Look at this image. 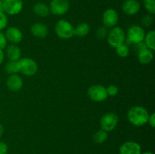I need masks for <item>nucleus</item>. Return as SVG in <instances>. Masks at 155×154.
I'll list each match as a JSON object with an SVG mask.
<instances>
[{"instance_id": "nucleus-13", "label": "nucleus", "mask_w": 155, "mask_h": 154, "mask_svg": "<svg viewBox=\"0 0 155 154\" xmlns=\"http://www.w3.org/2000/svg\"><path fill=\"white\" fill-rule=\"evenodd\" d=\"M140 8V3L137 0H126L122 5L123 11L127 15L136 14Z\"/></svg>"}, {"instance_id": "nucleus-35", "label": "nucleus", "mask_w": 155, "mask_h": 154, "mask_svg": "<svg viewBox=\"0 0 155 154\" xmlns=\"http://www.w3.org/2000/svg\"><path fill=\"white\" fill-rule=\"evenodd\" d=\"M0 11H2V2L0 1Z\"/></svg>"}, {"instance_id": "nucleus-7", "label": "nucleus", "mask_w": 155, "mask_h": 154, "mask_svg": "<svg viewBox=\"0 0 155 154\" xmlns=\"http://www.w3.org/2000/svg\"><path fill=\"white\" fill-rule=\"evenodd\" d=\"M145 32L141 26L133 25L129 28L127 32V41L130 44H137L143 42Z\"/></svg>"}, {"instance_id": "nucleus-19", "label": "nucleus", "mask_w": 155, "mask_h": 154, "mask_svg": "<svg viewBox=\"0 0 155 154\" xmlns=\"http://www.w3.org/2000/svg\"><path fill=\"white\" fill-rule=\"evenodd\" d=\"M90 27L87 23H80L74 28V36L78 37H85L89 34Z\"/></svg>"}, {"instance_id": "nucleus-3", "label": "nucleus", "mask_w": 155, "mask_h": 154, "mask_svg": "<svg viewBox=\"0 0 155 154\" xmlns=\"http://www.w3.org/2000/svg\"><path fill=\"white\" fill-rule=\"evenodd\" d=\"M107 42L112 48H117L122 44L125 43L126 34L121 27H114L107 33Z\"/></svg>"}, {"instance_id": "nucleus-14", "label": "nucleus", "mask_w": 155, "mask_h": 154, "mask_svg": "<svg viewBox=\"0 0 155 154\" xmlns=\"http://www.w3.org/2000/svg\"><path fill=\"white\" fill-rule=\"evenodd\" d=\"M23 79L18 74L10 75L6 81L8 88L12 91H18L23 87Z\"/></svg>"}, {"instance_id": "nucleus-18", "label": "nucleus", "mask_w": 155, "mask_h": 154, "mask_svg": "<svg viewBox=\"0 0 155 154\" xmlns=\"http://www.w3.org/2000/svg\"><path fill=\"white\" fill-rule=\"evenodd\" d=\"M33 12L37 16L45 18L50 14L49 7L45 3L37 2L33 6Z\"/></svg>"}, {"instance_id": "nucleus-20", "label": "nucleus", "mask_w": 155, "mask_h": 154, "mask_svg": "<svg viewBox=\"0 0 155 154\" xmlns=\"http://www.w3.org/2000/svg\"><path fill=\"white\" fill-rule=\"evenodd\" d=\"M143 42L148 49L154 51L155 49V32L154 30H151L145 34Z\"/></svg>"}, {"instance_id": "nucleus-23", "label": "nucleus", "mask_w": 155, "mask_h": 154, "mask_svg": "<svg viewBox=\"0 0 155 154\" xmlns=\"http://www.w3.org/2000/svg\"><path fill=\"white\" fill-rule=\"evenodd\" d=\"M115 49H116V52L117 55H119L121 57H127L130 54V48H129L128 45H127L126 43L122 44Z\"/></svg>"}, {"instance_id": "nucleus-5", "label": "nucleus", "mask_w": 155, "mask_h": 154, "mask_svg": "<svg viewBox=\"0 0 155 154\" xmlns=\"http://www.w3.org/2000/svg\"><path fill=\"white\" fill-rule=\"evenodd\" d=\"M119 122V117L114 113H107L101 116L100 119V126L106 132H110L116 128Z\"/></svg>"}, {"instance_id": "nucleus-9", "label": "nucleus", "mask_w": 155, "mask_h": 154, "mask_svg": "<svg viewBox=\"0 0 155 154\" xmlns=\"http://www.w3.org/2000/svg\"><path fill=\"white\" fill-rule=\"evenodd\" d=\"M22 0H3L2 11L9 15H16L23 9Z\"/></svg>"}, {"instance_id": "nucleus-6", "label": "nucleus", "mask_w": 155, "mask_h": 154, "mask_svg": "<svg viewBox=\"0 0 155 154\" xmlns=\"http://www.w3.org/2000/svg\"><path fill=\"white\" fill-rule=\"evenodd\" d=\"M88 96L95 102H102L108 97L106 88L101 85H94L89 87L88 89Z\"/></svg>"}, {"instance_id": "nucleus-25", "label": "nucleus", "mask_w": 155, "mask_h": 154, "mask_svg": "<svg viewBox=\"0 0 155 154\" xmlns=\"http://www.w3.org/2000/svg\"><path fill=\"white\" fill-rule=\"evenodd\" d=\"M154 21V18H153L152 14H146L142 18V24L145 27H148L153 24Z\"/></svg>"}, {"instance_id": "nucleus-34", "label": "nucleus", "mask_w": 155, "mask_h": 154, "mask_svg": "<svg viewBox=\"0 0 155 154\" xmlns=\"http://www.w3.org/2000/svg\"><path fill=\"white\" fill-rule=\"evenodd\" d=\"M3 134H4V127L2 124H0V137L2 136Z\"/></svg>"}, {"instance_id": "nucleus-26", "label": "nucleus", "mask_w": 155, "mask_h": 154, "mask_svg": "<svg viewBox=\"0 0 155 154\" xmlns=\"http://www.w3.org/2000/svg\"><path fill=\"white\" fill-rule=\"evenodd\" d=\"M107 33H108V31H107V27H100L97 30L96 36L98 37V39H104L105 37H107Z\"/></svg>"}, {"instance_id": "nucleus-32", "label": "nucleus", "mask_w": 155, "mask_h": 154, "mask_svg": "<svg viewBox=\"0 0 155 154\" xmlns=\"http://www.w3.org/2000/svg\"><path fill=\"white\" fill-rule=\"evenodd\" d=\"M135 45H136V51H137V53L139 52V51H142V50L145 49V48H147L146 45H145V44L144 43V42H139V43L135 44Z\"/></svg>"}, {"instance_id": "nucleus-27", "label": "nucleus", "mask_w": 155, "mask_h": 154, "mask_svg": "<svg viewBox=\"0 0 155 154\" xmlns=\"http://www.w3.org/2000/svg\"><path fill=\"white\" fill-rule=\"evenodd\" d=\"M106 91H107V96L115 97L119 92V88L117 86L114 85H110L106 88Z\"/></svg>"}, {"instance_id": "nucleus-10", "label": "nucleus", "mask_w": 155, "mask_h": 154, "mask_svg": "<svg viewBox=\"0 0 155 154\" xmlns=\"http://www.w3.org/2000/svg\"><path fill=\"white\" fill-rule=\"evenodd\" d=\"M102 21L104 27L107 28H113L116 27L119 21V15L116 10L108 8L105 10L102 16Z\"/></svg>"}, {"instance_id": "nucleus-22", "label": "nucleus", "mask_w": 155, "mask_h": 154, "mask_svg": "<svg viewBox=\"0 0 155 154\" xmlns=\"http://www.w3.org/2000/svg\"><path fill=\"white\" fill-rule=\"evenodd\" d=\"M107 132L102 129H100L95 133L93 136V140L97 143H102L107 140Z\"/></svg>"}, {"instance_id": "nucleus-28", "label": "nucleus", "mask_w": 155, "mask_h": 154, "mask_svg": "<svg viewBox=\"0 0 155 154\" xmlns=\"http://www.w3.org/2000/svg\"><path fill=\"white\" fill-rule=\"evenodd\" d=\"M8 25V18L5 13L0 11V31L6 28Z\"/></svg>"}, {"instance_id": "nucleus-31", "label": "nucleus", "mask_w": 155, "mask_h": 154, "mask_svg": "<svg viewBox=\"0 0 155 154\" xmlns=\"http://www.w3.org/2000/svg\"><path fill=\"white\" fill-rule=\"evenodd\" d=\"M148 123H149V125H151L152 128L155 127V113H151V115H149V117H148Z\"/></svg>"}, {"instance_id": "nucleus-16", "label": "nucleus", "mask_w": 155, "mask_h": 154, "mask_svg": "<svg viewBox=\"0 0 155 154\" xmlns=\"http://www.w3.org/2000/svg\"><path fill=\"white\" fill-rule=\"evenodd\" d=\"M6 55L9 60L18 61L21 58V50L15 44H12L6 47Z\"/></svg>"}, {"instance_id": "nucleus-17", "label": "nucleus", "mask_w": 155, "mask_h": 154, "mask_svg": "<svg viewBox=\"0 0 155 154\" xmlns=\"http://www.w3.org/2000/svg\"><path fill=\"white\" fill-rule=\"evenodd\" d=\"M153 58H154L153 51L148 49V48H146L138 52V60L142 64H148L152 61Z\"/></svg>"}, {"instance_id": "nucleus-30", "label": "nucleus", "mask_w": 155, "mask_h": 154, "mask_svg": "<svg viewBox=\"0 0 155 154\" xmlns=\"http://www.w3.org/2000/svg\"><path fill=\"white\" fill-rule=\"evenodd\" d=\"M8 153V146L5 142L0 141V154Z\"/></svg>"}, {"instance_id": "nucleus-24", "label": "nucleus", "mask_w": 155, "mask_h": 154, "mask_svg": "<svg viewBox=\"0 0 155 154\" xmlns=\"http://www.w3.org/2000/svg\"><path fill=\"white\" fill-rule=\"evenodd\" d=\"M144 5L145 9L151 14H155V0H144Z\"/></svg>"}, {"instance_id": "nucleus-29", "label": "nucleus", "mask_w": 155, "mask_h": 154, "mask_svg": "<svg viewBox=\"0 0 155 154\" xmlns=\"http://www.w3.org/2000/svg\"><path fill=\"white\" fill-rule=\"evenodd\" d=\"M7 43L8 40L6 39L5 35L2 32L0 31V49L4 50L7 47Z\"/></svg>"}, {"instance_id": "nucleus-2", "label": "nucleus", "mask_w": 155, "mask_h": 154, "mask_svg": "<svg viewBox=\"0 0 155 154\" xmlns=\"http://www.w3.org/2000/svg\"><path fill=\"white\" fill-rule=\"evenodd\" d=\"M55 33L62 39H69L74 36V27L68 21L59 20L54 27Z\"/></svg>"}, {"instance_id": "nucleus-8", "label": "nucleus", "mask_w": 155, "mask_h": 154, "mask_svg": "<svg viewBox=\"0 0 155 154\" xmlns=\"http://www.w3.org/2000/svg\"><path fill=\"white\" fill-rule=\"evenodd\" d=\"M71 5L70 0H51L49 5L51 13L57 16H61L68 11Z\"/></svg>"}, {"instance_id": "nucleus-37", "label": "nucleus", "mask_w": 155, "mask_h": 154, "mask_svg": "<svg viewBox=\"0 0 155 154\" xmlns=\"http://www.w3.org/2000/svg\"><path fill=\"white\" fill-rule=\"evenodd\" d=\"M0 116H1V112H0Z\"/></svg>"}, {"instance_id": "nucleus-12", "label": "nucleus", "mask_w": 155, "mask_h": 154, "mask_svg": "<svg viewBox=\"0 0 155 154\" xmlns=\"http://www.w3.org/2000/svg\"><path fill=\"white\" fill-rule=\"evenodd\" d=\"M6 39L12 44H18L22 41L23 33L20 29L15 27H10L7 29L5 33Z\"/></svg>"}, {"instance_id": "nucleus-36", "label": "nucleus", "mask_w": 155, "mask_h": 154, "mask_svg": "<svg viewBox=\"0 0 155 154\" xmlns=\"http://www.w3.org/2000/svg\"><path fill=\"white\" fill-rule=\"evenodd\" d=\"M141 154H153V152H145L143 153H141Z\"/></svg>"}, {"instance_id": "nucleus-38", "label": "nucleus", "mask_w": 155, "mask_h": 154, "mask_svg": "<svg viewBox=\"0 0 155 154\" xmlns=\"http://www.w3.org/2000/svg\"><path fill=\"white\" fill-rule=\"evenodd\" d=\"M0 1H2H2H3V0H0Z\"/></svg>"}, {"instance_id": "nucleus-15", "label": "nucleus", "mask_w": 155, "mask_h": 154, "mask_svg": "<svg viewBox=\"0 0 155 154\" xmlns=\"http://www.w3.org/2000/svg\"><path fill=\"white\" fill-rule=\"evenodd\" d=\"M30 31L35 37L42 39L47 36L48 33V29L46 25L42 23H36L32 25Z\"/></svg>"}, {"instance_id": "nucleus-4", "label": "nucleus", "mask_w": 155, "mask_h": 154, "mask_svg": "<svg viewBox=\"0 0 155 154\" xmlns=\"http://www.w3.org/2000/svg\"><path fill=\"white\" fill-rule=\"evenodd\" d=\"M19 72L27 76L35 75L38 70V65L34 60L30 57H24L18 60Z\"/></svg>"}, {"instance_id": "nucleus-33", "label": "nucleus", "mask_w": 155, "mask_h": 154, "mask_svg": "<svg viewBox=\"0 0 155 154\" xmlns=\"http://www.w3.org/2000/svg\"><path fill=\"white\" fill-rule=\"evenodd\" d=\"M5 59V53L3 51V50L0 49V65L3 63Z\"/></svg>"}, {"instance_id": "nucleus-11", "label": "nucleus", "mask_w": 155, "mask_h": 154, "mask_svg": "<svg viewBox=\"0 0 155 154\" xmlns=\"http://www.w3.org/2000/svg\"><path fill=\"white\" fill-rule=\"evenodd\" d=\"M119 152L120 154H141L142 148L137 142L130 140L121 145Z\"/></svg>"}, {"instance_id": "nucleus-1", "label": "nucleus", "mask_w": 155, "mask_h": 154, "mask_svg": "<svg viewBox=\"0 0 155 154\" xmlns=\"http://www.w3.org/2000/svg\"><path fill=\"white\" fill-rule=\"evenodd\" d=\"M149 113L145 107L142 106H134L129 110L127 118L129 122L133 125L141 127L148 123Z\"/></svg>"}, {"instance_id": "nucleus-21", "label": "nucleus", "mask_w": 155, "mask_h": 154, "mask_svg": "<svg viewBox=\"0 0 155 154\" xmlns=\"http://www.w3.org/2000/svg\"><path fill=\"white\" fill-rule=\"evenodd\" d=\"M5 70L6 73L10 75H15L19 72V65H18V61H13V60H9L7 63H6L5 66Z\"/></svg>"}]
</instances>
